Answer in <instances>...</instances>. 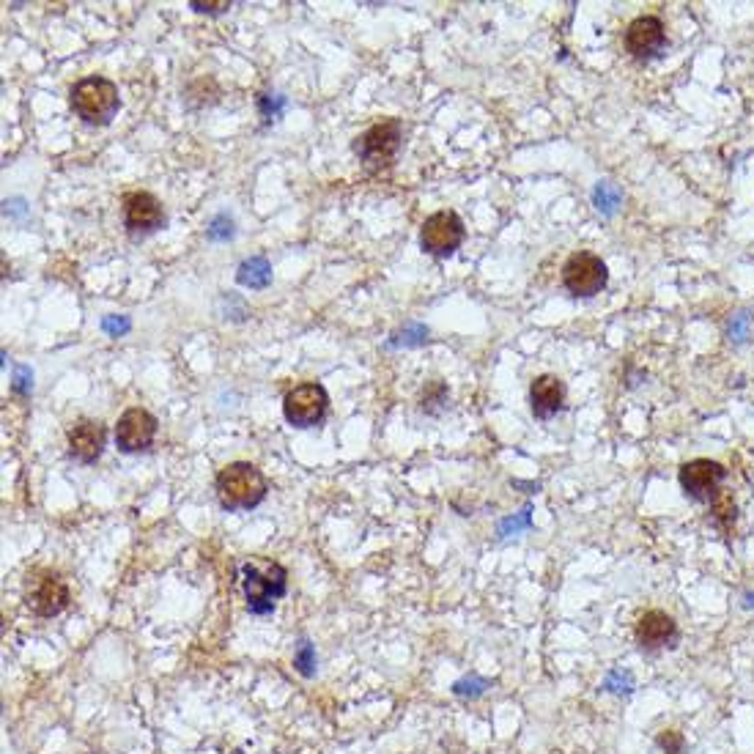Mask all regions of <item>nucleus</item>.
<instances>
[{
    "mask_svg": "<svg viewBox=\"0 0 754 754\" xmlns=\"http://www.w3.org/2000/svg\"><path fill=\"white\" fill-rule=\"evenodd\" d=\"M428 338V330H425L423 324H409L401 335H395L390 343L393 346H398V343H404V346H417V343H423V340Z\"/></svg>",
    "mask_w": 754,
    "mask_h": 754,
    "instance_id": "obj_24",
    "label": "nucleus"
},
{
    "mask_svg": "<svg viewBox=\"0 0 754 754\" xmlns=\"http://www.w3.org/2000/svg\"><path fill=\"white\" fill-rule=\"evenodd\" d=\"M11 387H14V393H20V395L31 393L33 373H31V368H28V365H20V368L14 371V382H11Z\"/></svg>",
    "mask_w": 754,
    "mask_h": 754,
    "instance_id": "obj_27",
    "label": "nucleus"
},
{
    "mask_svg": "<svg viewBox=\"0 0 754 754\" xmlns=\"http://www.w3.org/2000/svg\"><path fill=\"white\" fill-rule=\"evenodd\" d=\"M637 642L642 648L656 650L664 648V645H670L678 637V626H675V620H672L667 612H661V609H650L645 615L637 620Z\"/></svg>",
    "mask_w": 754,
    "mask_h": 754,
    "instance_id": "obj_14",
    "label": "nucleus"
},
{
    "mask_svg": "<svg viewBox=\"0 0 754 754\" xmlns=\"http://www.w3.org/2000/svg\"><path fill=\"white\" fill-rule=\"evenodd\" d=\"M157 436V417L140 409V406H132L124 415L118 417L116 425V445L118 450L124 453H140L146 450L154 442Z\"/></svg>",
    "mask_w": 754,
    "mask_h": 754,
    "instance_id": "obj_8",
    "label": "nucleus"
},
{
    "mask_svg": "<svg viewBox=\"0 0 754 754\" xmlns=\"http://www.w3.org/2000/svg\"><path fill=\"white\" fill-rule=\"evenodd\" d=\"M464 242V223L456 212H436L420 228V247L434 258L453 255Z\"/></svg>",
    "mask_w": 754,
    "mask_h": 754,
    "instance_id": "obj_5",
    "label": "nucleus"
},
{
    "mask_svg": "<svg viewBox=\"0 0 754 754\" xmlns=\"http://www.w3.org/2000/svg\"><path fill=\"white\" fill-rule=\"evenodd\" d=\"M192 9L203 11V14H220V11L231 9V3H198V0H195Z\"/></svg>",
    "mask_w": 754,
    "mask_h": 754,
    "instance_id": "obj_30",
    "label": "nucleus"
},
{
    "mask_svg": "<svg viewBox=\"0 0 754 754\" xmlns=\"http://www.w3.org/2000/svg\"><path fill=\"white\" fill-rule=\"evenodd\" d=\"M606 264L593 253H574L563 266V283L574 297H595L606 286Z\"/></svg>",
    "mask_w": 754,
    "mask_h": 754,
    "instance_id": "obj_7",
    "label": "nucleus"
},
{
    "mask_svg": "<svg viewBox=\"0 0 754 754\" xmlns=\"http://www.w3.org/2000/svg\"><path fill=\"white\" fill-rule=\"evenodd\" d=\"M288 574L283 565L250 560L242 565V582H245L247 609L253 615H269L275 609V598L286 595Z\"/></svg>",
    "mask_w": 754,
    "mask_h": 754,
    "instance_id": "obj_2",
    "label": "nucleus"
},
{
    "mask_svg": "<svg viewBox=\"0 0 754 754\" xmlns=\"http://www.w3.org/2000/svg\"><path fill=\"white\" fill-rule=\"evenodd\" d=\"M565 401V387L557 376H538L530 387V404L532 415L541 417V420H549L552 415H557L563 409Z\"/></svg>",
    "mask_w": 754,
    "mask_h": 754,
    "instance_id": "obj_15",
    "label": "nucleus"
},
{
    "mask_svg": "<svg viewBox=\"0 0 754 754\" xmlns=\"http://www.w3.org/2000/svg\"><path fill=\"white\" fill-rule=\"evenodd\" d=\"M724 475H727V469L722 464H716L711 458H694V461L680 467V486L691 500L705 502L716 497Z\"/></svg>",
    "mask_w": 754,
    "mask_h": 754,
    "instance_id": "obj_9",
    "label": "nucleus"
},
{
    "mask_svg": "<svg viewBox=\"0 0 754 754\" xmlns=\"http://www.w3.org/2000/svg\"><path fill=\"white\" fill-rule=\"evenodd\" d=\"M124 223L132 234H151L165 223L162 203L151 192H132L124 198Z\"/></svg>",
    "mask_w": 754,
    "mask_h": 754,
    "instance_id": "obj_10",
    "label": "nucleus"
},
{
    "mask_svg": "<svg viewBox=\"0 0 754 754\" xmlns=\"http://www.w3.org/2000/svg\"><path fill=\"white\" fill-rule=\"evenodd\" d=\"M105 439V425L96 423V420H80L69 431V456L77 458L80 464H94L96 458L102 456Z\"/></svg>",
    "mask_w": 754,
    "mask_h": 754,
    "instance_id": "obj_13",
    "label": "nucleus"
},
{
    "mask_svg": "<svg viewBox=\"0 0 754 754\" xmlns=\"http://www.w3.org/2000/svg\"><path fill=\"white\" fill-rule=\"evenodd\" d=\"M749 321H752V316L749 313H738V316H733V321H730V340H735V343H741V340L746 338V332H749Z\"/></svg>",
    "mask_w": 754,
    "mask_h": 754,
    "instance_id": "obj_29",
    "label": "nucleus"
},
{
    "mask_svg": "<svg viewBox=\"0 0 754 754\" xmlns=\"http://www.w3.org/2000/svg\"><path fill=\"white\" fill-rule=\"evenodd\" d=\"M486 689H489V680L469 675V678L458 680L456 686H453V694H458V697H480Z\"/></svg>",
    "mask_w": 754,
    "mask_h": 754,
    "instance_id": "obj_21",
    "label": "nucleus"
},
{
    "mask_svg": "<svg viewBox=\"0 0 754 754\" xmlns=\"http://www.w3.org/2000/svg\"><path fill=\"white\" fill-rule=\"evenodd\" d=\"M69 105L88 124H110L118 113V85L107 77H85L72 85Z\"/></svg>",
    "mask_w": 754,
    "mask_h": 754,
    "instance_id": "obj_3",
    "label": "nucleus"
},
{
    "mask_svg": "<svg viewBox=\"0 0 754 754\" xmlns=\"http://www.w3.org/2000/svg\"><path fill=\"white\" fill-rule=\"evenodd\" d=\"M620 201H623V192H620L617 184H612V181H598V187H595L593 192V203L598 212L615 214Z\"/></svg>",
    "mask_w": 754,
    "mask_h": 754,
    "instance_id": "obj_17",
    "label": "nucleus"
},
{
    "mask_svg": "<svg viewBox=\"0 0 754 754\" xmlns=\"http://www.w3.org/2000/svg\"><path fill=\"white\" fill-rule=\"evenodd\" d=\"M129 327H132V321H129L127 316H105V319H102V330H105L107 335H113V338L127 335Z\"/></svg>",
    "mask_w": 754,
    "mask_h": 754,
    "instance_id": "obj_26",
    "label": "nucleus"
},
{
    "mask_svg": "<svg viewBox=\"0 0 754 754\" xmlns=\"http://www.w3.org/2000/svg\"><path fill=\"white\" fill-rule=\"evenodd\" d=\"M530 527V508H524L519 513V516H510V519L500 521V535L505 538V535H516V532L521 530H527Z\"/></svg>",
    "mask_w": 754,
    "mask_h": 754,
    "instance_id": "obj_25",
    "label": "nucleus"
},
{
    "mask_svg": "<svg viewBox=\"0 0 754 754\" xmlns=\"http://www.w3.org/2000/svg\"><path fill=\"white\" fill-rule=\"evenodd\" d=\"M327 406H330V398H327V390L316 382L299 384L291 393H286L283 398V415L291 425L297 428H310L324 420L327 415Z\"/></svg>",
    "mask_w": 754,
    "mask_h": 754,
    "instance_id": "obj_6",
    "label": "nucleus"
},
{
    "mask_svg": "<svg viewBox=\"0 0 754 754\" xmlns=\"http://www.w3.org/2000/svg\"><path fill=\"white\" fill-rule=\"evenodd\" d=\"M606 691H615V694H631L634 691V675L628 670H612L604 680Z\"/></svg>",
    "mask_w": 754,
    "mask_h": 754,
    "instance_id": "obj_20",
    "label": "nucleus"
},
{
    "mask_svg": "<svg viewBox=\"0 0 754 754\" xmlns=\"http://www.w3.org/2000/svg\"><path fill=\"white\" fill-rule=\"evenodd\" d=\"M667 44L664 22L659 17H637L626 28V50L634 58H653Z\"/></svg>",
    "mask_w": 754,
    "mask_h": 754,
    "instance_id": "obj_11",
    "label": "nucleus"
},
{
    "mask_svg": "<svg viewBox=\"0 0 754 754\" xmlns=\"http://www.w3.org/2000/svg\"><path fill=\"white\" fill-rule=\"evenodd\" d=\"M266 478L261 475V469L247 464V461H236L217 475V497L225 510H250L255 505H261L266 497Z\"/></svg>",
    "mask_w": 754,
    "mask_h": 754,
    "instance_id": "obj_1",
    "label": "nucleus"
},
{
    "mask_svg": "<svg viewBox=\"0 0 754 754\" xmlns=\"http://www.w3.org/2000/svg\"><path fill=\"white\" fill-rule=\"evenodd\" d=\"M656 752L659 754H686V738L678 730H661L656 738Z\"/></svg>",
    "mask_w": 754,
    "mask_h": 754,
    "instance_id": "obj_19",
    "label": "nucleus"
},
{
    "mask_svg": "<svg viewBox=\"0 0 754 754\" xmlns=\"http://www.w3.org/2000/svg\"><path fill=\"white\" fill-rule=\"evenodd\" d=\"M236 280H239V286L266 288L272 283V266H269L264 255H253V258L242 261L239 272H236Z\"/></svg>",
    "mask_w": 754,
    "mask_h": 754,
    "instance_id": "obj_16",
    "label": "nucleus"
},
{
    "mask_svg": "<svg viewBox=\"0 0 754 754\" xmlns=\"http://www.w3.org/2000/svg\"><path fill=\"white\" fill-rule=\"evenodd\" d=\"M234 236V220L228 217V214H217L209 225V239L214 242H225V239H231Z\"/></svg>",
    "mask_w": 754,
    "mask_h": 754,
    "instance_id": "obj_22",
    "label": "nucleus"
},
{
    "mask_svg": "<svg viewBox=\"0 0 754 754\" xmlns=\"http://www.w3.org/2000/svg\"><path fill=\"white\" fill-rule=\"evenodd\" d=\"M401 138H404L401 121L398 118H384V121L362 132L357 143H354V151L360 154L365 168L382 170L395 160V154L401 149Z\"/></svg>",
    "mask_w": 754,
    "mask_h": 754,
    "instance_id": "obj_4",
    "label": "nucleus"
},
{
    "mask_svg": "<svg viewBox=\"0 0 754 754\" xmlns=\"http://www.w3.org/2000/svg\"><path fill=\"white\" fill-rule=\"evenodd\" d=\"M258 105H261V113H264L266 118H277L280 116V110L286 107V99H283V96L264 94L258 99Z\"/></svg>",
    "mask_w": 754,
    "mask_h": 754,
    "instance_id": "obj_28",
    "label": "nucleus"
},
{
    "mask_svg": "<svg viewBox=\"0 0 754 754\" xmlns=\"http://www.w3.org/2000/svg\"><path fill=\"white\" fill-rule=\"evenodd\" d=\"M445 401H447L445 384H442V382H434V384H428V387H425L423 401H420V404H423L425 412H434L436 406H439V404H445Z\"/></svg>",
    "mask_w": 754,
    "mask_h": 754,
    "instance_id": "obj_23",
    "label": "nucleus"
},
{
    "mask_svg": "<svg viewBox=\"0 0 754 754\" xmlns=\"http://www.w3.org/2000/svg\"><path fill=\"white\" fill-rule=\"evenodd\" d=\"M28 606L39 617H55L69 606V587L61 576L44 574L42 579L33 582V590L28 593Z\"/></svg>",
    "mask_w": 754,
    "mask_h": 754,
    "instance_id": "obj_12",
    "label": "nucleus"
},
{
    "mask_svg": "<svg viewBox=\"0 0 754 754\" xmlns=\"http://www.w3.org/2000/svg\"><path fill=\"white\" fill-rule=\"evenodd\" d=\"M294 667L299 670V675L310 678L316 672V650L310 645L308 639H302L297 645V653H294Z\"/></svg>",
    "mask_w": 754,
    "mask_h": 754,
    "instance_id": "obj_18",
    "label": "nucleus"
},
{
    "mask_svg": "<svg viewBox=\"0 0 754 754\" xmlns=\"http://www.w3.org/2000/svg\"><path fill=\"white\" fill-rule=\"evenodd\" d=\"M746 606H754V593L746 595Z\"/></svg>",
    "mask_w": 754,
    "mask_h": 754,
    "instance_id": "obj_31",
    "label": "nucleus"
}]
</instances>
